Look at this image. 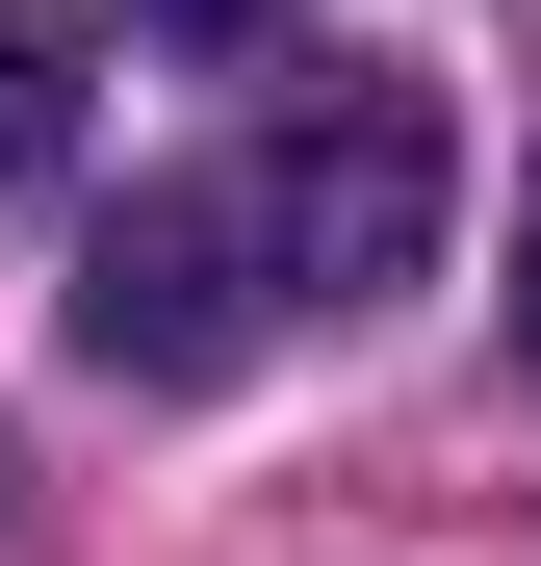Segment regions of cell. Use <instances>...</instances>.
Wrapping results in <instances>:
<instances>
[{"label": "cell", "instance_id": "6da1fadb", "mask_svg": "<svg viewBox=\"0 0 541 566\" xmlns=\"http://www.w3.org/2000/svg\"><path fill=\"white\" fill-rule=\"evenodd\" d=\"M258 232H284V310L335 283H413L438 258V77H387V52H335L310 104H284V155H258Z\"/></svg>", "mask_w": 541, "mask_h": 566}, {"label": "cell", "instance_id": "7a4b0ae2", "mask_svg": "<svg viewBox=\"0 0 541 566\" xmlns=\"http://www.w3.org/2000/svg\"><path fill=\"white\" fill-rule=\"evenodd\" d=\"M258 335H284V232H258V180H155V207L77 258V360H104V387H232Z\"/></svg>", "mask_w": 541, "mask_h": 566}, {"label": "cell", "instance_id": "3957f363", "mask_svg": "<svg viewBox=\"0 0 541 566\" xmlns=\"http://www.w3.org/2000/svg\"><path fill=\"white\" fill-rule=\"evenodd\" d=\"M0 180H77V0H0Z\"/></svg>", "mask_w": 541, "mask_h": 566}, {"label": "cell", "instance_id": "277c9868", "mask_svg": "<svg viewBox=\"0 0 541 566\" xmlns=\"http://www.w3.org/2000/svg\"><path fill=\"white\" fill-rule=\"evenodd\" d=\"M129 27H180V52H258V27H284V0H129Z\"/></svg>", "mask_w": 541, "mask_h": 566}, {"label": "cell", "instance_id": "5b68a950", "mask_svg": "<svg viewBox=\"0 0 541 566\" xmlns=\"http://www.w3.org/2000/svg\"><path fill=\"white\" fill-rule=\"evenodd\" d=\"M516 360H541V180H516Z\"/></svg>", "mask_w": 541, "mask_h": 566}]
</instances>
